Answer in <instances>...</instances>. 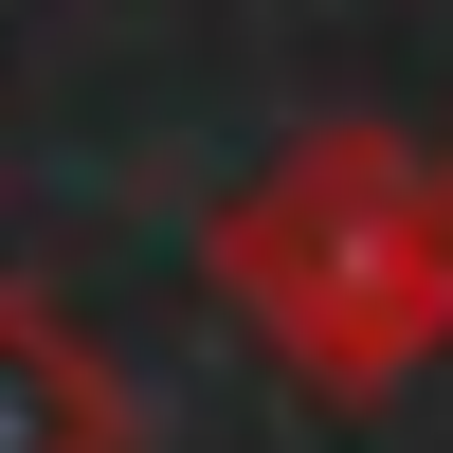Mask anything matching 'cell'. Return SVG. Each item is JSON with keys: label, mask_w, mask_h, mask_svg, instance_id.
Listing matches in <instances>:
<instances>
[{"label": "cell", "mask_w": 453, "mask_h": 453, "mask_svg": "<svg viewBox=\"0 0 453 453\" xmlns=\"http://www.w3.org/2000/svg\"><path fill=\"white\" fill-rule=\"evenodd\" d=\"M0 453H145L109 345H91L36 273H0Z\"/></svg>", "instance_id": "7a4b0ae2"}, {"label": "cell", "mask_w": 453, "mask_h": 453, "mask_svg": "<svg viewBox=\"0 0 453 453\" xmlns=\"http://www.w3.org/2000/svg\"><path fill=\"white\" fill-rule=\"evenodd\" d=\"M200 273H218V309H236L309 399H345V418L399 399V381L453 345V218H435V164H418L399 127H363V109L309 127V145H273V164L200 218Z\"/></svg>", "instance_id": "6da1fadb"}, {"label": "cell", "mask_w": 453, "mask_h": 453, "mask_svg": "<svg viewBox=\"0 0 453 453\" xmlns=\"http://www.w3.org/2000/svg\"><path fill=\"white\" fill-rule=\"evenodd\" d=\"M418 164H435V218H453V145H418Z\"/></svg>", "instance_id": "3957f363"}]
</instances>
